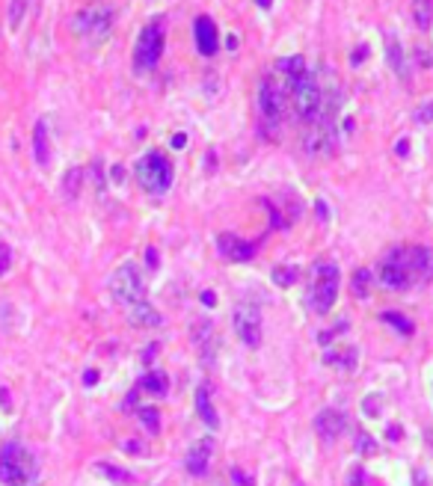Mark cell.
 <instances>
[{
	"label": "cell",
	"instance_id": "cell-17",
	"mask_svg": "<svg viewBox=\"0 0 433 486\" xmlns=\"http://www.w3.org/2000/svg\"><path fill=\"white\" fill-rule=\"evenodd\" d=\"M48 125L45 122H36V128H33V154H36V163L39 167H48Z\"/></svg>",
	"mask_w": 433,
	"mask_h": 486
},
{
	"label": "cell",
	"instance_id": "cell-27",
	"mask_svg": "<svg viewBox=\"0 0 433 486\" xmlns=\"http://www.w3.org/2000/svg\"><path fill=\"white\" fill-rule=\"evenodd\" d=\"M24 12H27V0H13V6H9V27L18 30L21 21H24Z\"/></svg>",
	"mask_w": 433,
	"mask_h": 486
},
{
	"label": "cell",
	"instance_id": "cell-22",
	"mask_svg": "<svg viewBox=\"0 0 433 486\" xmlns=\"http://www.w3.org/2000/svg\"><path fill=\"white\" fill-rule=\"evenodd\" d=\"M140 389L152 392V394H166V377L161 371H152V374H146V377L140 380Z\"/></svg>",
	"mask_w": 433,
	"mask_h": 486
},
{
	"label": "cell",
	"instance_id": "cell-18",
	"mask_svg": "<svg viewBox=\"0 0 433 486\" xmlns=\"http://www.w3.org/2000/svg\"><path fill=\"white\" fill-rule=\"evenodd\" d=\"M386 60H389V65H392V72L401 77V81H407V57L401 51V42H398L395 36H389V42H386Z\"/></svg>",
	"mask_w": 433,
	"mask_h": 486
},
{
	"label": "cell",
	"instance_id": "cell-46",
	"mask_svg": "<svg viewBox=\"0 0 433 486\" xmlns=\"http://www.w3.org/2000/svg\"><path fill=\"white\" fill-rule=\"evenodd\" d=\"M255 3H259V6H264V9H268V6L273 3V0H255Z\"/></svg>",
	"mask_w": 433,
	"mask_h": 486
},
{
	"label": "cell",
	"instance_id": "cell-9",
	"mask_svg": "<svg viewBox=\"0 0 433 486\" xmlns=\"http://www.w3.org/2000/svg\"><path fill=\"white\" fill-rule=\"evenodd\" d=\"M110 294L113 300L134 308L140 303H146V285H142V276L134 264H122V267L110 276Z\"/></svg>",
	"mask_w": 433,
	"mask_h": 486
},
{
	"label": "cell",
	"instance_id": "cell-35",
	"mask_svg": "<svg viewBox=\"0 0 433 486\" xmlns=\"http://www.w3.org/2000/svg\"><path fill=\"white\" fill-rule=\"evenodd\" d=\"M365 57H368V45H362V48L353 51V53H350V62H353V65H359Z\"/></svg>",
	"mask_w": 433,
	"mask_h": 486
},
{
	"label": "cell",
	"instance_id": "cell-28",
	"mask_svg": "<svg viewBox=\"0 0 433 486\" xmlns=\"http://www.w3.org/2000/svg\"><path fill=\"white\" fill-rule=\"evenodd\" d=\"M273 282L279 285V288H288V285L297 282V270L294 267H276L273 270Z\"/></svg>",
	"mask_w": 433,
	"mask_h": 486
},
{
	"label": "cell",
	"instance_id": "cell-10",
	"mask_svg": "<svg viewBox=\"0 0 433 486\" xmlns=\"http://www.w3.org/2000/svg\"><path fill=\"white\" fill-rule=\"evenodd\" d=\"M231 320H235V333L240 335L243 344L247 347L261 344V312H259V305L240 303L235 312H231Z\"/></svg>",
	"mask_w": 433,
	"mask_h": 486
},
{
	"label": "cell",
	"instance_id": "cell-33",
	"mask_svg": "<svg viewBox=\"0 0 433 486\" xmlns=\"http://www.w3.org/2000/svg\"><path fill=\"white\" fill-rule=\"evenodd\" d=\"M9 261H13V249H9L6 243H0V276L9 270Z\"/></svg>",
	"mask_w": 433,
	"mask_h": 486
},
{
	"label": "cell",
	"instance_id": "cell-15",
	"mask_svg": "<svg viewBox=\"0 0 433 486\" xmlns=\"http://www.w3.org/2000/svg\"><path fill=\"white\" fill-rule=\"evenodd\" d=\"M193 401H196V412H199V418H202V424H205L208 430H217V427H220V418H217V410L211 406V392H208V385H199Z\"/></svg>",
	"mask_w": 433,
	"mask_h": 486
},
{
	"label": "cell",
	"instance_id": "cell-7",
	"mask_svg": "<svg viewBox=\"0 0 433 486\" xmlns=\"http://www.w3.org/2000/svg\"><path fill=\"white\" fill-rule=\"evenodd\" d=\"M110 27H113V6L104 3V0L86 3L72 18V33H77L83 39H104Z\"/></svg>",
	"mask_w": 433,
	"mask_h": 486
},
{
	"label": "cell",
	"instance_id": "cell-29",
	"mask_svg": "<svg viewBox=\"0 0 433 486\" xmlns=\"http://www.w3.org/2000/svg\"><path fill=\"white\" fill-rule=\"evenodd\" d=\"M81 181H83V169H69V172H65V193L77 196V190H81Z\"/></svg>",
	"mask_w": 433,
	"mask_h": 486
},
{
	"label": "cell",
	"instance_id": "cell-3",
	"mask_svg": "<svg viewBox=\"0 0 433 486\" xmlns=\"http://www.w3.org/2000/svg\"><path fill=\"white\" fill-rule=\"evenodd\" d=\"M288 92H291V104L297 110L300 122H306V125H315L324 113V90H320L318 77L312 69L300 72L297 77L288 81Z\"/></svg>",
	"mask_w": 433,
	"mask_h": 486
},
{
	"label": "cell",
	"instance_id": "cell-38",
	"mask_svg": "<svg viewBox=\"0 0 433 486\" xmlns=\"http://www.w3.org/2000/svg\"><path fill=\"white\" fill-rule=\"evenodd\" d=\"M184 146H187V137L184 134H175L172 137V149H184Z\"/></svg>",
	"mask_w": 433,
	"mask_h": 486
},
{
	"label": "cell",
	"instance_id": "cell-13",
	"mask_svg": "<svg viewBox=\"0 0 433 486\" xmlns=\"http://www.w3.org/2000/svg\"><path fill=\"white\" fill-rule=\"evenodd\" d=\"M217 249L220 255L229 261H250L255 255V243L252 240H240L235 235H220L217 237Z\"/></svg>",
	"mask_w": 433,
	"mask_h": 486
},
{
	"label": "cell",
	"instance_id": "cell-45",
	"mask_svg": "<svg viewBox=\"0 0 433 486\" xmlns=\"http://www.w3.org/2000/svg\"><path fill=\"white\" fill-rule=\"evenodd\" d=\"M398 433H401V430H398V427H392V430H389V439H392V442H398V439H401Z\"/></svg>",
	"mask_w": 433,
	"mask_h": 486
},
{
	"label": "cell",
	"instance_id": "cell-21",
	"mask_svg": "<svg viewBox=\"0 0 433 486\" xmlns=\"http://www.w3.org/2000/svg\"><path fill=\"white\" fill-rule=\"evenodd\" d=\"M276 69H279V74H285L288 81H291V77H297L300 72H306L309 65H306V60L300 57V53H294V57H282V60H276Z\"/></svg>",
	"mask_w": 433,
	"mask_h": 486
},
{
	"label": "cell",
	"instance_id": "cell-19",
	"mask_svg": "<svg viewBox=\"0 0 433 486\" xmlns=\"http://www.w3.org/2000/svg\"><path fill=\"white\" fill-rule=\"evenodd\" d=\"M409 12L418 30H430L433 24V0H409Z\"/></svg>",
	"mask_w": 433,
	"mask_h": 486
},
{
	"label": "cell",
	"instance_id": "cell-36",
	"mask_svg": "<svg viewBox=\"0 0 433 486\" xmlns=\"http://www.w3.org/2000/svg\"><path fill=\"white\" fill-rule=\"evenodd\" d=\"M315 211H318V219H320V223H327V205L324 202H320V199H318V202H315Z\"/></svg>",
	"mask_w": 433,
	"mask_h": 486
},
{
	"label": "cell",
	"instance_id": "cell-32",
	"mask_svg": "<svg viewBox=\"0 0 433 486\" xmlns=\"http://www.w3.org/2000/svg\"><path fill=\"white\" fill-rule=\"evenodd\" d=\"M380 403H383V397H380V394H371V397H365V403H362L365 415H377V410H380Z\"/></svg>",
	"mask_w": 433,
	"mask_h": 486
},
{
	"label": "cell",
	"instance_id": "cell-20",
	"mask_svg": "<svg viewBox=\"0 0 433 486\" xmlns=\"http://www.w3.org/2000/svg\"><path fill=\"white\" fill-rule=\"evenodd\" d=\"M359 353L357 347H348V350H336V353H327V364L329 368H341V371H350L357 364Z\"/></svg>",
	"mask_w": 433,
	"mask_h": 486
},
{
	"label": "cell",
	"instance_id": "cell-31",
	"mask_svg": "<svg viewBox=\"0 0 433 486\" xmlns=\"http://www.w3.org/2000/svg\"><path fill=\"white\" fill-rule=\"evenodd\" d=\"M416 122L418 125H430L433 122V101H425V104L416 107Z\"/></svg>",
	"mask_w": 433,
	"mask_h": 486
},
{
	"label": "cell",
	"instance_id": "cell-39",
	"mask_svg": "<svg viewBox=\"0 0 433 486\" xmlns=\"http://www.w3.org/2000/svg\"><path fill=\"white\" fill-rule=\"evenodd\" d=\"M362 480H365L362 471H353V474H350V486H362Z\"/></svg>",
	"mask_w": 433,
	"mask_h": 486
},
{
	"label": "cell",
	"instance_id": "cell-16",
	"mask_svg": "<svg viewBox=\"0 0 433 486\" xmlns=\"http://www.w3.org/2000/svg\"><path fill=\"white\" fill-rule=\"evenodd\" d=\"M128 320H131V326H161L163 324L161 312L149 300L134 305V308H128Z\"/></svg>",
	"mask_w": 433,
	"mask_h": 486
},
{
	"label": "cell",
	"instance_id": "cell-42",
	"mask_svg": "<svg viewBox=\"0 0 433 486\" xmlns=\"http://www.w3.org/2000/svg\"><path fill=\"white\" fill-rule=\"evenodd\" d=\"M395 151L404 158V154H409V142H407V140H401V142H398V149H395Z\"/></svg>",
	"mask_w": 433,
	"mask_h": 486
},
{
	"label": "cell",
	"instance_id": "cell-44",
	"mask_svg": "<svg viewBox=\"0 0 433 486\" xmlns=\"http://www.w3.org/2000/svg\"><path fill=\"white\" fill-rule=\"evenodd\" d=\"M416 486H427V480H425V471H416Z\"/></svg>",
	"mask_w": 433,
	"mask_h": 486
},
{
	"label": "cell",
	"instance_id": "cell-23",
	"mask_svg": "<svg viewBox=\"0 0 433 486\" xmlns=\"http://www.w3.org/2000/svg\"><path fill=\"white\" fill-rule=\"evenodd\" d=\"M380 320H383V324H389V326H395L401 335H413V329H416V326L409 324V320H407L401 312H383Z\"/></svg>",
	"mask_w": 433,
	"mask_h": 486
},
{
	"label": "cell",
	"instance_id": "cell-8",
	"mask_svg": "<svg viewBox=\"0 0 433 486\" xmlns=\"http://www.w3.org/2000/svg\"><path fill=\"white\" fill-rule=\"evenodd\" d=\"M338 296V267L336 264H318L312 273V288H309V305L315 308L318 315H327L332 303Z\"/></svg>",
	"mask_w": 433,
	"mask_h": 486
},
{
	"label": "cell",
	"instance_id": "cell-25",
	"mask_svg": "<svg viewBox=\"0 0 433 486\" xmlns=\"http://www.w3.org/2000/svg\"><path fill=\"white\" fill-rule=\"evenodd\" d=\"M137 415H140L142 427H146L152 436H154V433H158V430H161V418H158V410H154V406H140V410H137Z\"/></svg>",
	"mask_w": 433,
	"mask_h": 486
},
{
	"label": "cell",
	"instance_id": "cell-37",
	"mask_svg": "<svg viewBox=\"0 0 433 486\" xmlns=\"http://www.w3.org/2000/svg\"><path fill=\"white\" fill-rule=\"evenodd\" d=\"M146 261H149V267L154 270V267H158V252H154V249H146Z\"/></svg>",
	"mask_w": 433,
	"mask_h": 486
},
{
	"label": "cell",
	"instance_id": "cell-40",
	"mask_svg": "<svg viewBox=\"0 0 433 486\" xmlns=\"http://www.w3.org/2000/svg\"><path fill=\"white\" fill-rule=\"evenodd\" d=\"M202 303H205L208 308L214 305V303H217V300H214V291H202Z\"/></svg>",
	"mask_w": 433,
	"mask_h": 486
},
{
	"label": "cell",
	"instance_id": "cell-43",
	"mask_svg": "<svg viewBox=\"0 0 433 486\" xmlns=\"http://www.w3.org/2000/svg\"><path fill=\"white\" fill-rule=\"evenodd\" d=\"M113 181H125V169L122 167H113Z\"/></svg>",
	"mask_w": 433,
	"mask_h": 486
},
{
	"label": "cell",
	"instance_id": "cell-6",
	"mask_svg": "<svg viewBox=\"0 0 433 486\" xmlns=\"http://www.w3.org/2000/svg\"><path fill=\"white\" fill-rule=\"evenodd\" d=\"M137 181L146 193L152 196H163L172 184V163L163 158L161 151H149L137 160Z\"/></svg>",
	"mask_w": 433,
	"mask_h": 486
},
{
	"label": "cell",
	"instance_id": "cell-1",
	"mask_svg": "<svg viewBox=\"0 0 433 486\" xmlns=\"http://www.w3.org/2000/svg\"><path fill=\"white\" fill-rule=\"evenodd\" d=\"M377 279L392 291H407L413 285L433 279V249L430 246H395L377 264Z\"/></svg>",
	"mask_w": 433,
	"mask_h": 486
},
{
	"label": "cell",
	"instance_id": "cell-26",
	"mask_svg": "<svg viewBox=\"0 0 433 486\" xmlns=\"http://www.w3.org/2000/svg\"><path fill=\"white\" fill-rule=\"evenodd\" d=\"M350 285H353V294L365 300V296H368V285H371V273L368 270H357V273H353V282Z\"/></svg>",
	"mask_w": 433,
	"mask_h": 486
},
{
	"label": "cell",
	"instance_id": "cell-2",
	"mask_svg": "<svg viewBox=\"0 0 433 486\" xmlns=\"http://www.w3.org/2000/svg\"><path fill=\"white\" fill-rule=\"evenodd\" d=\"M288 110V95L285 86L276 81L273 74H264L259 83V119H261V134L268 140H276L285 122Z\"/></svg>",
	"mask_w": 433,
	"mask_h": 486
},
{
	"label": "cell",
	"instance_id": "cell-5",
	"mask_svg": "<svg viewBox=\"0 0 433 486\" xmlns=\"http://www.w3.org/2000/svg\"><path fill=\"white\" fill-rule=\"evenodd\" d=\"M163 48H166V27H163L161 18H154V21H149V24L140 30V36H137V45H134L137 72L158 69V62L163 57Z\"/></svg>",
	"mask_w": 433,
	"mask_h": 486
},
{
	"label": "cell",
	"instance_id": "cell-41",
	"mask_svg": "<svg viewBox=\"0 0 433 486\" xmlns=\"http://www.w3.org/2000/svg\"><path fill=\"white\" fill-rule=\"evenodd\" d=\"M95 380H98V371H86V374H83V383H86V385H92Z\"/></svg>",
	"mask_w": 433,
	"mask_h": 486
},
{
	"label": "cell",
	"instance_id": "cell-34",
	"mask_svg": "<svg viewBox=\"0 0 433 486\" xmlns=\"http://www.w3.org/2000/svg\"><path fill=\"white\" fill-rule=\"evenodd\" d=\"M231 480H235V486H255V480L250 478V474H243L238 469H231Z\"/></svg>",
	"mask_w": 433,
	"mask_h": 486
},
{
	"label": "cell",
	"instance_id": "cell-30",
	"mask_svg": "<svg viewBox=\"0 0 433 486\" xmlns=\"http://www.w3.org/2000/svg\"><path fill=\"white\" fill-rule=\"evenodd\" d=\"M353 445H357V451H359L362 457H368V454H374V451H377L374 439H371L368 433H365V430H359V433H357V442H353Z\"/></svg>",
	"mask_w": 433,
	"mask_h": 486
},
{
	"label": "cell",
	"instance_id": "cell-12",
	"mask_svg": "<svg viewBox=\"0 0 433 486\" xmlns=\"http://www.w3.org/2000/svg\"><path fill=\"white\" fill-rule=\"evenodd\" d=\"M315 430L324 442H336L344 430H348V418H344V412H338V410H324V412L315 415Z\"/></svg>",
	"mask_w": 433,
	"mask_h": 486
},
{
	"label": "cell",
	"instance_id": "cell-11",
	"mask_svg": "<svg viewBox=\"0 0 433 486\" xmlns=\"http://www.w3.org/2000/svg\"><path fill=\"white\" fill-rule=\"evenodd\" d=\"M193 39H196V51L202 57H214L217 48H220V33H217V24L211 21L208 15H199L193 21Z\"/></svg>",
	"mask_w": 433,
	"mask_h": 486
},
{
	"label": "cell",
	"instance_id": "cell-24",
	"mask_svg": "<svg viewBox=\"0 0 433 486\" xmlns=\"http://www.w3.org/2000/svg\"><path fill=\"white\" fill-rule=\"evenodd\" d=\"M95 471L104 474V478H110V480H116V483H134V474H131L128 469H116V466H107V462H98Z\"/></svg>",
	"mask_w": 433,
	"mask_h": 486
},
{
	"label": "cell",
	"instance_id": "cell-4",
	"mask_svg": "<svg viewBox=\"0 0 433 486\" xmlns=\"http://www.w3.org/2000/svg\"><path fill=\"white\" fill-rule=\"evenodd\" d=\"M39 462L24 445L6 442L0 445V483L3 486H27L36 480Z\"/></svg>",
	"mask_w": 433,
	"mask_h": 486
},
{
	"label": "cell",
	"instance_id": "cell-14",
	"mask_svg": "<svg viewBox=\"0 0 433 486\" xmlns=\"http://www.w3.org/2000/svg\"><path fill=\"white\" fill-rule=\"evenodd\" d=\"M211 454H214V439L205 436V439H199L196 445L187 451V460H184V466L190 474H205L208 471V462H211Z\"/></svg>",
	"mask_w": 433,
	"mask_h": 486
}]
</instances>
